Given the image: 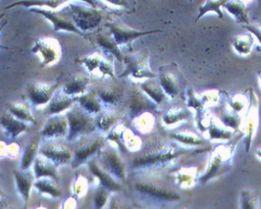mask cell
I'll list each match as a JSON object with an SVG mask.
<instances>
[{"label": "cell", "instance_id": "cell-14", "mask_svg": "<svg viewBox=\"0 0 261 209\" xmlns=\"http://www.w3.org/2000/svg\"><path fill=\"white\" fill-rule=\"evenodd\" d=\"M59 84L43 83L34 82L30 84L27 89V98L30 103L36 107L48 104L53 95L56 93Z\"/></svg>", "mask_w": 261, "mask_h": 209}, {"label": "cell", "instance_id": "cell-20", "mask_svg": "<svg viewBox=\"0 0 261 209\" xmlns=\"http://www.w3.org/2000/svg\"><path fill=\"white\" fill-rule=\"evenodd\" d=\"M89 171L99 179V185L107 189L110 193H118L121 190V183L117 178H115L112 174L105 170L103 167L96 162L94 159H91L88 162Z\"/></svg>", "mask_w": 261, "mask_h": 209}, {"label": "cell", "instance_id": "cell-8", "mask_svg": "<svg viewBox=\"0 0 261 209\" xmlns=\"http://www.w3.org/2000/svg\"><path fill=\"white\" fill-rule=\"evenodd\" d=\"M157 79L169 99H177L186 85V80L175 63L161 66Z\"/></svg>", "mask_w": 261, "mask_h": 209}, {"label": "cell", "instance_id": "cell-26", "mask_svg": "<svg viewBox=\"0 0 261 209\" xmlns=\"http://www.w3.org/2000/svg\"><path fill=\"white\" fill-rule=\"evenodd\" d=\"M76 101V97L64 94L61 90L56 91V94L53 95V99L47 105V115H61L63 112L68 111Z\"/></svg>", "mask_w": 261, "mask_h": 209}, {"label": "cell", "instance_id": "cell-28", "mask_svg": "<svg viewBox=\"0 0 261 209\" xmlns=\"http://www.w3.org/2000/svg\"><path fill=\"white\" fill-rule=\"evenodd\" d=\"M223 7L234 18L237 23L244 25L249 24V10L243 0H229Z\"/></svg>", "mask_w": 261, "mask_h": 209}, {"label": "cell", "instance_id": "cell-2", "mask_svg": "<svg viewBox=\"0 0 261 209\" xmlns=\"http://www.w3.org/2000/svg\"><path fill=\"white\" fill-rule=\"evenodd\" d=\"M244 136L245 134L242 133L240 136L235 137L232 141H229L230 142L228 144H220L213 149L210 155L208 168L204 176L199 178L200 182H208L209 180L219 177L230 168L235 146Z\"/></svg>", "mask_w": 261, "mask_h": 209}, {"label": "cell", "instance_id": "cell-11", "mask_svg": "<svg viewBox=\"0 0 261 209\" xmlns=\"http://www.w3.org/2000/svg\"><path fill=\"white\" fill-rule=\"evenodd\" d=\"M29 10L31 12L43 16L44 18L47 19V21H50V23L53 24V30L55 32H69V33L77 34L79 36H84L83 33L75 27L74 22L71 18V15L65 9H63V11L66 13H63V14L53 10L42 9V8H31Z\"/></svg>", "mask_w": 261, "mask_h": 209}, {"label": "cell", "instance_id": "cell-12", "mask_svg": "<svg viewBox=\"0 0 261 209\" xmlns=\"http://www.w3.org/2000/svg\"><path fill=\"white\" fill-rule=\"evenodd\" d=\"M126 110L131 119L144 112H152L157 109L158 105L147 96L141 89H131L126 99Z\"/></svg>", "mask_w": 261, "mask_h": 209}, {"label": "cell", "instance_id": "cell-4", "mask_svg": "<svg viewBox=\"0 0 261 209\" xmlns=\"http://www.w3.org/2000/svg\"><path fill=\"white\" fill-rule=\"evenodd\" d=\"M64 9L68 11L75 27L83 34L97 29L105 19V11L85 2H70Z\"/></svg>", "mask_w": 261, "mask_h": 209}, {"label": "cell", "instance_id": "cell-44", "mask_svg": "<svg viewBox=\"0 0 261 209\" xmlns=\"http://www.w3.org/2000/svg\"><path fill=\"white\" fill-rule=\"evenodd\" d=\"M220 121L226 127L230 128L231 130L236 131L241 125L242 116L228 108L220 115Z\"/></svg>", "mask_w": 261, "mask_h": 209}, {"label": "cell", "instance_id": "cell-39", "mask_svg": "<svg viewBox=\"0 0 261 209\" xmlns=\"http://www.w3.org/2000/svg\"><path fill=\"white\" fill-rule=\"evenodd\" d=\"M207 131H208V137L210 140L229 141L231 140L232 134H233V130L226 127L221 123L219 124L215 122V120L212 121Z\"/></svg>", "mask_w": 261, "mask_h": 209}, {"label": "cell", "instance_id": "cell-54", "mask_svg": "<svg viewBox=\"0 0 261 209\" xmlns=\"http://www.w3.org/2000/svg\"><path fill=\"white\" fill-rule=\"evenodd\" d=\"M21 148L19 143H17L15 141L11 142L8 144V154L7 157L11 158V159H17L18 157L21 155Z\"/></svg>", "mask_w": 261, "mask_h": 209}, {"label": "cell", "instance_id": "cell-24", "mask_svg": "<svg viewBox=\"0 0 261 209\" xmlns=\"http://www.w3.org/2000/svg\"><path fill=\"white\" fill-rule=\"evenodd\" d=\"M95 40L102 51L110 53L112 55H114V57L116 58L118 61H120L122 63L124 62L125 55L122 53L120 47L115 42L110 31L99 32L96 35Z\"/></svg>", "mask_w": 261, "mask_h": 209}, {"label": "cell", "instance_id": "cell-42", "mask_svg": "<svg viewBox=\"0 0 261 209\" xmlns=\"http://www.w3.org/2000/svg\"><path fill=\"white\" fill-rule=\"evenodd\" d=\"M103 57L99 63V69H98V74L100 77L105 76H110L111 79L115 80V60H114V55L110 53L103 51ZM97 74V75H98Z\"/></svg>", "mask_w": 261, "mask_h": 209}, {"label": "cell", "instance_id": "cell-23", "mask_svg": "<svg viewBox=\"0 0 261 209\" xmlns=\"http://www.w3.org/2000/svg\"><path fill=\"white\" fill-rule=\"evenodd\" d=\"M101 100L105 109H113L119 104L123 97V90L116 84H109L95 91Z\"/></svg>", "mask_w": 261, "mask_h": 209}, {"label": "cell", "instance_id": "cell-37", "mask_svg": "<svg viewBox=\"0 0 261 209\" xmlns=\"http://www.w3.org/2000/svg\"><path fill=\"white\" fill-rule=\"evenodd\" d=\"M133 125L142 134H148L155 125V117L151 112H144L133 118Z\"/></svg>", "mask_w": 261, "mask_h": 209}, {"label": "cell", "instance_id": "cell-62", "mask_svg": "<svg viewBox=\"0 0 261 209\" xmlns=\"http://www.w3.org/2000/svg\"><path fill=\"white\" fill-rule=\"evenodd\" d=\"M190 2H193V0H190Z\"/></svg>", "mask_w": 261, "mask_h": 209}, {"label": "cell", "instance_id": "cell-49", "mask_svg": "<svg viewBox=\"0 0 261 209\" xmlns=\"http://www.w3.org/2000/svg\"><path fill=\"white\" fill-rule=\"evenodd\" d=\"M248 99L244 94H235L230 97L228 102V108L237 114H240L246 109Z\"/></svg>", "mask_w": 261, "mask_h": 209}, {"label": "cell", "instance_id": "cell-13", "mask_svg": "<svg viewBox=\"0 0 261 209\" xmlns=\"http://www.w3.org/2000/svg\"><path fill=\"white\" fill-rule=\"evenodd\" d=\"M106 27L109 29L112 36L119 47L130 44L133 40H136L140 37L162 32L161 30H151V31L147 32L138 31L123 22H110V23L106 24Z\"/></svg>", "mask_w": 261, "mask_h": 209}, {"label": "cell", "instance_id": "cell-58", "mask_svg": "<svg viewBox=\"0 0 261 209\" xmlns=\"http://www.w3.org/2000/svg\"><path fill=\"white\" fill-rule=\"evenodd\" d=\"M6 196L2 191H0V206H5Z\"/></svg>", "mask_w": 261, "mask_h": 209}, {"label": "cell", "instance_id": "cell-52", "mask_svg": "<svg viewBox=\"0 0 261 209\" xmlns=\"http://www.w3.org/2000/svg\"><path fill=\"white\" fill-rule=\"evenodd\" d=\"M201 97L204 100L205 107L207 105H215L219 102L220 99V92L218 90H209L201 93Z\"/></svg>", "mask_w": 261, "mask_h": 209}, {"label": "cell", "instance_id": "cell-48", "mask_svg": "<svg viewBox=\"0 0 261 209\" xmlns=\"http://www.w3.org/2000/svg\"><path fill=\"white\" fill-rule=\"evenodd\" d=\"M188 95V100H187V106L190 108H193V110L196 111V114H200L204 111L205 104L204 100L202 99L201 95L195 92L193 89H189L187 91Z\"/></svg>", "mask_w": 261, "mask_h": 209}, {"label": "cell", "instance_id": "cell-21", "mask_svg": "<svg viewBox=\"0 0 261 209\" xmlns=\"http://www.w3.org/2000/svg\"><path fill=\"white\" fill-rule=\"evenodd\" d=\"M0 125L6 138L11 140L18 138L21 134L28 130L27 123L16 118L8 112L1 116Z\"/></svg>", "mask_w": 261, "mask_h": 209}, {"label": "cell", "instance_id": "cell-59", "mask_svg": "<svg viewBox=\"0 0 261 209\" xmlns=\"http://www.w3.org/2000/svg\"><path fill=\"white\" fill-rule=\"evenodd\" d=\"M3 18H4V14H1V15H0V22H1V21H2V19H3ZM5 25L6 22L5 23H4V24H3V25H2V27H0V33H1V31H2V30H3V28H4V27H5ZM1 48H2V49H11L10 47H4V46L0 45V49H1Z\"/></svg>", "mask_w": 261, "mask_h": 209}, {"label": "cell", "instance_id": "cell-22", "mask_svg": "<svg viewBox=\"0 0 261 209\" xmlns=\"http://www.w3.org/2000/svg\"><path fill=\"white\" fill-rule=\"evenodd\" d=\"M33 166L36 179L45 177L53 178L57 181L60 179V173L57 166L43 154H37L35 161L33 163Z\"/></svg>", "mask_w": 261, "mask_h": 209}, {"label": "cell", "instance_id": "cell-40", "mask_svg": "<svg viewBox=\"0 0 261 209\" xmlns=\"http://www.w3.org/2000/svg\"><path fill=\"white\" fill-rule=\"evenodd\" d=\"M103 54H105L103 51L99 48L94 53L79 59V62L83 64L85 68L88 70L89 73L97 75L99 63H100V61L103 57Z\"/></svg>", "mask_w": 261, "mask_h": 209}, {"label": "cell", "instance_id": "cell-35", "mask_svg": "<svg viewBox=\"0 0 261 209\" xmlns=\"http://www.w3.org/2000/svg\"><path fill=\"white\" fill-rule=\"evenodd\" d=\"M187 111L178 105H173L163 116V123L166 125H178L183 121L188 119Z\"/></svg>", "mask_w": 261, "mask_h": 209}, {"label": "cell", "instance_id": "cell-61", "mask_svg": "<svg viewBox=\"0 0 261 209\" xmlns=\"http://www.w3.org/2000/svg\"><path fill=\"white\" fill-rule=\"evenodd\" d=\"M0 178H2V174H1V172H0Z\"/></svg>", "mask_w": 261, "mask_h": 209}, {"label": "cell", "instance_id": "cell-16", "mask_svg": "<svg viewBox=\"0 0 261 209\" xmlns=\"http://www.w3.org/2000/svg\"><path fill=\"white\" fill-rule=\"evenodd\" d=\"M69 123L68 119L65 115H53L46 121L43 125L39 135L44 139H61L66 138L68 135Z\"/></svg>", "mask_w": 261, "mask_h": 209}, {"label": "cell", "instance_id": "cell-51", "mask_svg": "<svg viewBox=\"0 0 261 209\" xmlns=\"http://www.w3.org/2000/svg\"><path fill=\"white\" fill-rule=\"evenodd\" d=\"M213 120H214V117L210 112L203 111L200 114H196V124L199 129L203 132L207 131Z\"/></svg>", "mask_w": 261, "mask_h": 209}, {"label": "cell", "instance_id": "cell-7", "mask_svg": "<svg viewBox=\"0 0 261 209\" xmlns=\"http://www.w3.org/2000/svg\"><path fill=\"white\" fill-rule=\"evenodd\" d=\"M150 53L147 47L142 48L141 51L135 54L125 55L124 62L125 71L121 74V79L131 76L132 79H155L157 74L153 73L149 64Z\"/></svg>", "mask_w": 261, "mask_h": 209}, {"label": "cell", "instance_id": "cell-31", "mask_svg": "<svg viewBox=\"0 0 261 209\" xmlns=\"http://www.w3.org/2000/svg\"><path fill=\"white\" fill-rule=\"evenodd\" d=\"M34 187L42 194L50 196L53 198H62L63 192L58 185L56 179L49 177L37 178L34 182Z\"/></svg>", "mask_w": 261, "mask_h": 209}, {"label": "cell", "instance_id": "cell-18", "mask_svg": "<svg viewBox=\"0 0 261 209\" xmlns=\"http://www.w3.org/2000/svg\"><path fill=\"white\" fill-rule=\"evenodd\" d=\"M12 174L15 181L16 190L22 202L24 203V207H27L31 195L32 189L34 187V182L36 180L34 171H31L30 169L22 170L20 168L13 170Z\"/></svg>", "mask_w": 261, "mask_h": 209}, {"label": "cell", "instance_id": "cell-27", "mask_svg": "<svg viewBox=\"0 0 261 209\" xmlns=\"http://www.w3.org/2000/svg\"><path fill=\"white\" fill-rule=\"evenodd\" d=\"M77 104L91 115H99L105 111V106L95 91L87 92L77 98Z\"/></svg>", "mask_w": 261, "mask_h": 209}, {"label": "cell", "instance_id": "cell-53", "mask_svg": "<svg viewBox=\"0 0 261 209\" xmlns=\"http://www.w3.org/2000/svg\"><path fill=\"white\" fill-rule=\"evenodd\" d=\"M105 2L106 4L112 6V7H115V8H118V9H125V10H128L131 9L133 3H134V0H101Z\"/></svg>", "mask_w": 261, "mask_h": 209}, {"label": "cell", "instance_id": "cell-1", "mask_svg": "<svg viewBox=\"0 0 261 209\" xmlns=\"http://www.w3.org/2000/svg\"><path fill=\"white\" fill-rule=\"evenodd\" d=\"M190 151L167 141H155L144 149L141 148L131 162L134 171L143 172L167 167L179 157L187 155Z\"/></svg>", "mask_w": 261, "mask_h": 209}, {"label": "cell", "instance_id": "cell-56", "mask_svg": "<svg viewBox=\"0 0 261 209\" xmlns=\"http://www.w3.org/2000/svg\"><path fill=\"white\" fill-rule=\"evenodd\" d=\"M245 28L248 29L252 33H254L257 41L259 42V37H260V27H259V24H254V25L247 24V25H245Z\"/></svg>", "mask_w": 261, "mask_h": 209}, {"label": "cell", "instance_id": "cell-29", "mask_svg": "<svg viewBox=\"0 0 261 209\" xmlns=\"http://www.w3.org/2000/svg\"><path fill=\"white\" fill-rule=\"evenodd\" d=\"M141 89L157 105L163 104L167 99V95L163 90L162 87L157 77L147 79L146 81L141 84Z\"/></svg>", "mask_w": 261, "mask_h": 209}, {"label": "cell", "instance_id": "cell-36", "mask_svg": "<svg viewBox=\"0 0 261 209\" xmlns=\"http://www.w3.org/2000/svg\"><path fill=\"white\" fill-rule=\"evenodd\" d=\"M121 147H124L128 152H139L142 148L141 137L135 134L130 128L125 127L121 136Z\"/></svg>", "mask_w": 261, "mask_h": 209}, {"label": "cell", "instance_id": "cell-6", "mask_svg": "<svg viewBox=\"0 0 261 209\" xmlns=\"http://www.w3.org/2000/svg\"><path fill=\"white\" fill-rule=\"evenodd\" d=\"M106 143L107 141L105 135L101 133L97 134L95 132L79 140L75 151L73 152L72 167L77 168L97 157Z\"/></svg>", "mask_w": 261, "mask_h": 209}, {"label": "cell", "instance_id": "cell-47", "mask_svg": "<svg viewBox=\"0 0 261 209\" xmlns=\"http://www.w3.org/2000/svg\"><path fill=\"white\" fill-rule=\"evenodd\" d=\"M125 122L124 121H120L118 122L116 125H114L110 130L107 132L106 135V141L108 142L112 143V145L115 147H121V136L122 133L125 129Z\"/></svg>", "mask_w": 261, "mask_h": 209}, {"label": "cell", "instance_id": "cell-15", "mask_svg": "<svg viewBox=\"0 0 261 209\" xmlns=\"http://www.w3.org/2000/svg\"><path fill=\"white\" fill-rule=\"evenodd\" d=\"M249 108L247 110V114L246 116V126H245V136H246V141H245V148L246 152H249L250 150L251 143L253 141V139L255 138L256 130H257V125H258V99L256 98V95L253 89H249Z\"/></svg>", "mask_w": 261, "mask_h": 209}, {"label": "cell", "instance_id": "cell-41", "mask_svg": "<svg viewBox=\"0 0 261 209\" xmlns=\"http://www.w3.org/2000/svg\"><path fill=\"white\" fill-rule=\"evenodd\" d=\"M170 137L173 140L189 146H201L205 143L198 135L194 134L193 132H187V131L173 132L170 134Z\"/></svg>", "mask_w": 261, "mask_h": 209}, {"label": "cell", "instance_id": "cell-60", "mask_svg": "<svg viewBox=\"0 0 261 209\" xmlns=\"http://www.w3.org/2000/svg\"><path fill=\"white\" fill-rule=\"evenodd\" d=\"M245 3H246V1H251V0H243Z\"/></svg>", "mask_w": 261, "mask_h": 209}, {"label": "cell", "instance_id": "cell-57", "mask_svg": "<svg viewBox=\"0 0 261 209\" xmlns=\"http://www.w3.org/2000/svg\"><path fill=\"white\" fill-rule=\"evenodd\" d=\"M8 154V144L5 141H0V159L5 158Z\"/></svg>", "mask_w": 261, "mask_h": 209}, {"label": "cell", "instance_id": "cell-9", "mask_svg": "<svg viewBox=\"0 0 261 209\" xmlns=\"http://www.w3.org/2000/svg\"><path fill=\"white\" fill-rule=\"evenodd\" d=\"M98 163L119 181L127 178V165L121 156L119 151L113 145H105L97 155Z\"/></svg>", "mask_w": 261, "mask_h": 209}, {"label": "cell", "instance_id": "cell-38", "mask_svg": "<svg viewBox=\"0 0 261 209\" xmlns=\"http://www.w3.org/2000/svg\"><path fill=\"white\" fill-rule=\"evenodd\" d=\"M254 43L255 40L253 35L245 33L235 37L232 47L234 48L235 51L240 55H249L252 53Z\"/></svg>", "mask_w": 261, "mask_h": 209}, {"label": "cell", "instance_id": "cell-33", "mask_svg": "<svg viewBox=\"0 0 261 209\" xmlns=\"http://www.w3.org/2000/svg\"><path fill=\"white\" fill-rule=\"evenodd\" d=\"M176 181L178 187L188 189L193 187L197 178V168L194 167H181L176 172Z\"/></svg>", "mask_w": 261, "mask_h": 209}, {"label": "cell", "instance_id": "cell-30", "mask_svg": "<svg viewBox=\"0 0 261 209\" xmlns=\"http://www.w3.org/2000/svg\"><path fill=\"white\" fill-rule=\"evenodd\" d=\"M7 111L16 118L23 121L27 124H37L36 118L32 113L31 106L25 101L10 102L7 104Z\"/></svg>", "mask_w": 261, "mask_h": 209}, {"label": "cell", "instance_id": "cell-46", "mask_svg": "<svg viewBox=\"0 0 261 209\" xmlns=\"http://www.w3.org/2000/svg\"><path fill=\"white\" fill-rule=\"evenodd\" d=\"M89 189V179L82 175H77L74 178L73 186H72L73 196L76 199L82 198L88 194Z\"/></svg>", "mask_w": 261, "mask_h": 209}, {"label": "cell", "instance_id": "cell-50", "mask_svg": "<svg viewBox=\"0 0 261 209\" xmlns=\"http://www.w3.org/2000/svg\"><path fill=\"white\" fill-rule=\"evenodd\" d=\"M109 197H110V192L105 187L99 185V187L96 190L94 196H93L95 208L105 207L109 201Z\"/></svg>", "mask_w": 261, "mask_h": 209}, {"label": "cell", "instance_id": "cell-34", "mask_svg": "<svg viewBox=\"0 0 261 209\" xmlns=\"http://www.w3.org/2000/svg\"><path fill=\"white\" fill-rule=\"evenodd\" d=\"M121 121V116L115 112H102L96 115L97 129L100 132H108L111 128Z\"/></svg>", "mask_w": 261, "mask_h": 209}, {"label": "cell", "instance_id": "cell-45", "mask_svg": "<svg viewBox=\"0 0 261 209\" xmlns=\"http://www.w3.org/2000/svg\"><path fill=\"white\" fill-rule=\"evenodd\" d=\"M242 208H259V194L256 191L244 190L241 192Z\"/></svg>", "mask_w": 261, "mask_h": 209}, {"label": "cell", "instance_id": "cell-10", "mask_svg": "<svg viewBox=\"0 0 261 209\" xmlns=\"http://www.w3.org/2000/svg\"><path fill=\"white\" fill-rule=\"evenodd\" d=\"M32 53L40 59L42 67L51 66L62 58L63 48L60 41L51 37L38 38L31 48Z\"/></svg>", "mask_w": 261, "mask_h": 209}, {"label": "cell", "instance_id": "cell-32", "mask_svg": "<svg viewBox=\"0 0 261 209\" xmlns=\"http://www.w3.org/2000/svg\"><path fill=\"white\" fill-rule=\"evenodd\" d=\"M39 143H40L39 137H33L24 148L23 152L21 153V164H20V168L22 170L30 169L31 166H33V163L39 152Z\"/></svg>", "mask_w": 261, "mask_h": 209}, {"label": "cell", "instance_id": "cell-17", "mask_svg": "<svg viewBox=\"0 0 261 209\" xmlns=\"http://www.w3.org/2000/svg\"><path fill=\"white\" fill-rule=\"evenodd\" d=\"M38 153L51 160L58 167L72 162L73 153L68 147L57 142H48L39 148Z\"/></svg>", "mask_w": 261, "mask_h": 209}, {"label": "cell", "instance_id": "cell-25", "mask_svg": "<svg viewBox=\"0 0 261 209\" xmlns=\"http://www.w3.org/2000/svg\"><path fill=\"white\" fill-rule=\"evenodd\" d=\"M90 83L91 81L89 76L85 74H76L63 85L61 91L64 94L79 98V96L87 93Z\"/></svg>", "mask_w": 261, "mask_h": 209}, {"label": "cell", "instance_id": "cell-19", "mask_svg": "<svg viewBox=\"0 0 261 209\" xmlns=\"http://www.w3.org/2000/svg\"><path fill=\"white\" fill-rule=\"evenodd\" d=\"M73 1H79V2H85L87 4L97 8V3L96 0H20L18 2H14L11 5H8L5 8L7 10H11L16 7H23L27 9H31V8H42V9H47V10H53L55 11L61 6H63L66 3L73 2Z\"/></svg>", "mask_w": 261, "mask_h": 209}, {"label": "cell", "instance_id": "cell-55", "mask_svg": "<svg viewBox=\"0 0 261 209\" xmlns=\"http://www.w3.org/2000/svg\"><path fill=\"white\" fill-rule=\"evenodd\" d=\"M76 206H77V199L74 196L66 199L63 204V208H75Z\"/></svg>", "mask_w": 261, "mask_h": 209}, {"label": "cell", "instance_id": "cell-3", "mask_svg": "<svg viewBox=\"0 0 261 209\" xmlns=\"http://www.w3.org/2000/svg\"><path fill=\"white\" fill-rule=\"evenodd\" d=\"M133 188L141 197L156 202H175L180 195L166 183L150 177H141L133 182Z\"/></svg>", "mask_w": 261, "mask_h": 209}, {"label": "cell", "instance_id": "cell-5", "mask_svg": "<svg viewBox=\"0 0 261 209\" xmlns=\"http://www.w3.org/2000/svg\"><path fill=\"white\" fill-rule=\"evenodd\" d=\"M66 117L68 119L69 132L66 137L69 142H76L82 138L96 132V117L84 111L75 103L69 109Z\"/></svg>", "mask_w": 261, "mask_h": 209}, {"label": "cell", "instance_id": "cell-43", "mask_svg": "<svg viewBox=\"0 0 261 209\" xmlns=\"http://www.w3.org/2000/svg\"><path fill=\"white\" fill-rule=\"evenodd\" d=\"M228 1L229 0H205L204 5L201 6L199 9V14L195 21H198L199 19L204 17L209 11H214L217 13V15L219 16L220 19H222L223 13L220 10V8L224 6L225 3Z\"/></svg>", "mask_w": 261, "mask_h": 209}]
</instances>
